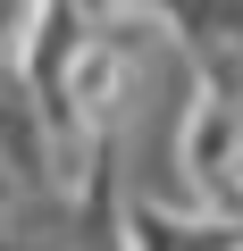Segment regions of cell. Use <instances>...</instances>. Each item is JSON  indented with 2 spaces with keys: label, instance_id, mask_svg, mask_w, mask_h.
<instances>
[{
  "label": "cell",
  "instance_id": "obj_1",
  "mask_svg": "<svg viewBox=\"0 0 243 251\" xmlns=\"http://www.w3.org/2000/svg\"><path fill=\"white\" fill-rule=\"evenodd\" d=\"M135 251H243V234L226 226V218H168V209H135V234H126Z\"/></svg>",
  "mask_w": 243,
  "mask_h": 251
},
{
  "label": "cell",
  "instance_id": "obj_2",
  "mask_svg": "<svg viewBox=\"0 0 243 251\" xmlns=\"http://www.w3.org/2000/svg\"><path fill=\"white\" fill-rule=\"evenodd\" d=\"M92 251H126V243H92Z\"/></svg>",
  "mask_w": 243,
  "mask_h": 251
}]
</instances>
